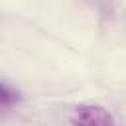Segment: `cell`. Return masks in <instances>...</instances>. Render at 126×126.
Segmentation results:
<instances>
[{"label":"cell","instance_id":"2","mask_svg":"<svg viewBox=\"0 0 126 126\" xmlns=\"http://www.w3.org/2000/svg\"><path fill=\"white\" fill-rule=\"evenodd\" d=\"M0 100H2V104H4V106H8V104H12V102L20 100V94H18L16 91H12L6 83H2V87H0Z\"/></svg>","mask_w":126,"mask_h":126},{"label":"cell","instance_id":"1","mask_svg":"<svg viewBox=\"0 0 126 126\" xmlns=\"http://www.w3.org/2000/svg\"><path fill=\"white\" fill-rule=\"evenodd\" d=\"M71 126H116L114 116L100 104H77L69 116Z\"/></svg>","mask_w":126,"mask_h":126}]
</instances>
